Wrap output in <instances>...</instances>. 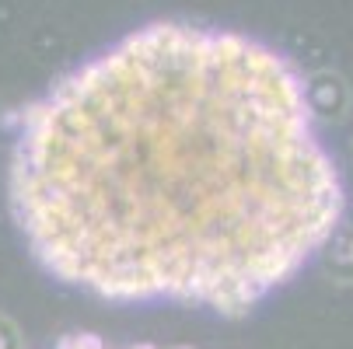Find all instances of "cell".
<instances>
[{
    "instance_id": "2",
    "label": "cell",
    "mask_w": 353,
    "mask_h": 349,
    "mask_svg": "<svg viewBox=\"0 0 353 349\" xmlns=\"http://www.w3.org/2000/svg\"><path fill=\"white\" fill-rule=\"evenodd\" d=\"M63 349H109V346H102V342H70ZM126 349H158V346H126Z\"/></svg>"
},
{
    "instance_id": "1",
    "label": "cell",
    "mask_w": 353,
    "mask_h": 349,
    "mask_svg": "<svg viewBox=\"0 0 353 349\" xmlns=\"http://www.w3.org/2000/svg\"><path fill=\"white\" fill-rule=\"evenodd\" d=\"M11 203L67 283L245 311L325 244L343 185L276 53L150 25L28 109Z\"/></svg>"
}]
</instances>
